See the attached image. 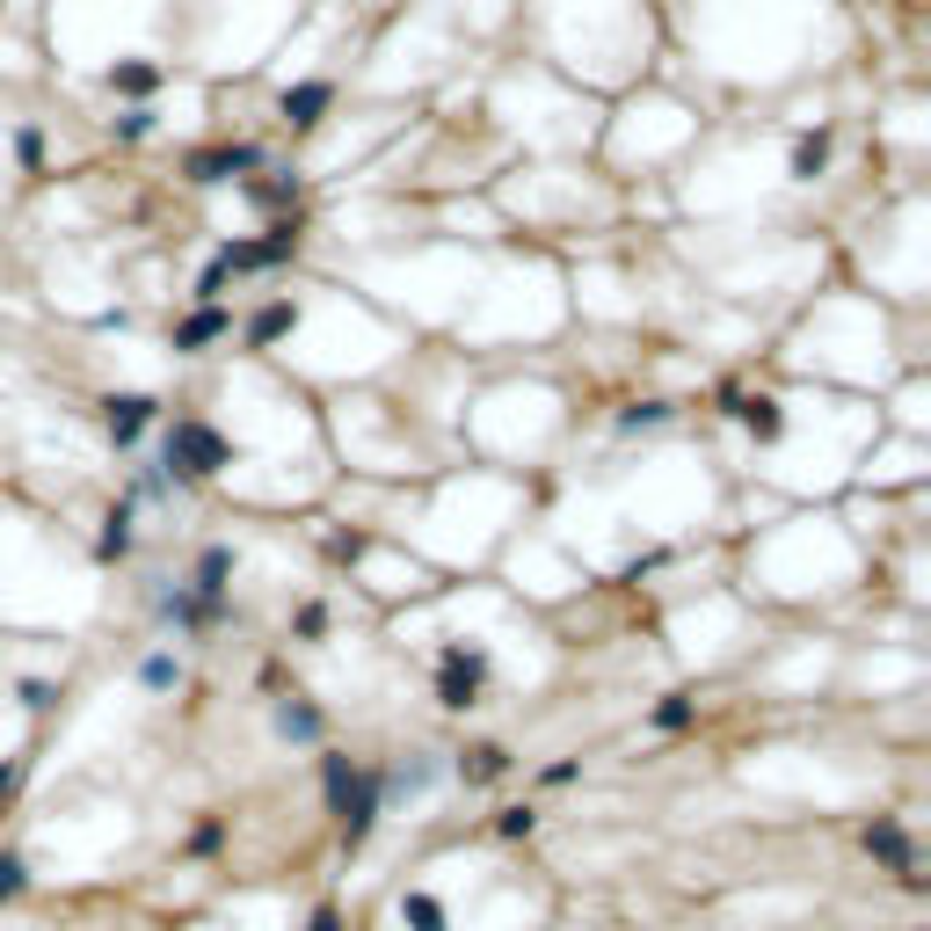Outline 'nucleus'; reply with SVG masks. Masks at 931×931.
Masks as SVG:
<instances>
[{
	"mask_svg": "<svg viewBox=\"0 0 931 931\" xmlns=\"http://www.w3.org/2000/svg\"><path fill=\"white\" fill-rule=\"evenodd\" d=\"M154 131V109H124L117 117V139H146Z\"/></svg>",
	"mask_w": 931,
	"mask_h": 931,
	"instance_id": "f3484780",
	"label": "nucleus"
},
{
	"mask_svg": "<svg viewBox=\"0 0 931 931\" xmlns=\"http://www.w3.org/2000/svg\"><path fill=\"white\" fill-rule=\"evenodd\" d=\"M241 190L255 197V204H269V211H277V204H292V197H299V176H247Z\"/></svg>",
	"mask_w": 931,
	"mask_h": 931,
	"instance_id": "f8f14e48",
	"label": "nucleus"
},
{
	"mask_svg": "<svg viewBox=\"0 0 931 931\" xmlns=\"http://www.w3.org/2000/svg\"><path fill=\"white\" fill-rule=\"evenodd\" d=\"M263 176V146H211V154H190V182L219 190V182H247Z\"/></svg>",
	"mask_w": 931,
	"mask_h": 931,
	"instance_id": "7ed1b4c3",
	"label": "nucleus"
},
{
	"mask_svg": "<svg viewBox=\"0 0 931 931\" xmlns=\"http://www.w3.org/2000/svg\"><path fill=\"white\" fill-rule=\"evenodd\" d=\"M736 415H742V430H750L757 444H779V430H786L779 401H764V393H736Z\"/></svg>",
	"mask_w": 931,
	"mask_h": 931,
	"instance_id": "0eeeda50",
	"label": "nucleus"
},
{
	"mask_svg": "<svg viewBox=\"0 0 931 931\" xmlns=\"http://www.w3.org/2000/svg\"><path fill=\"white\" fill-rule=\"evenodd\" d=\"M292 328H299V306H292V299H269L263 314L247 320V342H255V350H269V342H277V335H292Z\"/></svg>",
	"mask_w": 931,
	"mask_h": 931,
	"instance_id": "6e6552de",
	"label": "nucleus"
},
{
	"mask_svg": "<svg viewBox=\"0 0 931 931\" xmlns=\"http://www.w3.org/2000/svg\"><path fill=\"white\" fill-rule=\"evenodd\" d=\"M109 88H117V95H154L160 66H154V59H124V66H109Z\"/></svg>",
	"mask_w": 931,
	"mask_h": 931,
	"instance_id": "1a4fd4ad",
	"label": "nucleus"
},
{
	"mask_svg": "<svg viewBox=\"0 0 931 931\" xmlns=\"http://www.w3.org/2000/svg\"><path fill=\"white\" fill-rule=\"evenodd\" d=\"M655 422H663V408H626V415H618V430H655Z\"/></svg>",
	"mask_w": 931,
	"mask_h": 931,
	"instance_id": "6ab92c4d",
	"label": "nucleus"
},
{
	"mask_svg": "<svg viewBox=\"0 0 931 931\" xmlns=\"http://www.w3.org/2000/svg\"><path fill=\"white\" fill-rule=\"evenodd\" d=\"M176 677H182V663H176V655H146V663H139V685H146V691H168Z\"/></svg>",
	"mask_w": 931,
	"mask_h": 931,
	"instance_id": "4468645a",
	"label": "nucleus"
},
{
	"mask_svg": "<svg viewBox=\"0 0 931 931\" xmlns=\"http://www.w3.org/2000/svg\"><path fill=\"white\" fill-rule=\"evenodd\" d=\"M277 728H284V736H299V742H314L320 713H314V706H277Z\"/></svg>",
	"mask_w": 931,
	"mask_h": 931,
	"instance_id": "2eb2a0df",
	"label": "nucleus"
},
{
	"mask_svg": "<svg viewBox=\"0 0 931 931\" xmlns=\"http://www.w3.org/2000/svg\"><path fill=\"white\" fill-rule=\"evenodd\" d=\"M292 255H299V219H277L263 241H226L219 255H211V269L197 277V299L219 306L226 277H241V269H277V263H292Z\"/></svg>",
	"mask_w": 931,
	"mask_h": 931,
	"instance_id": "f257e3e1",
	"label": "nucleus"
},
{
	"mask_svg": "<svg viewBox=\"0 0 931 931\" xmlns=\"http://www.w3.org/2000/svg\"><path fill=\"white\" fill-rule=\"evenodd\" d=\"M691 721V699H663L655 706V728H685Z\"/></svg>",
	"mask_w": 931,
	"mask_h": 931,
	"instance_id": "a211bd4d",
	"label": "nucleus"
},
{
	"mask_svg": "<svg viewBox=\"0 0 931 931\" xmlns=\"http://www.w3.org/2000/svg\"><path fill=\"white\" fill-rule=\"evenodd\" d=\"M823 160H829V131H801V139H793V182H815Z\"/></svg>",
	"mask_w": 931,
	"mask_h": 931,
	"instance_id": "9d476101",
	"label": "nucleus"
},
{
	"mask_svg": "<svg viewBox=\"0 0 931 931\" xmlns=\"http://www.w3.org/2000/svg\"><path fill=\"white\" fill-rule=\"evenodd\" d=\"M328 103H335L328 81H299V88H284V95H277V117L292 124V131H314V124L328 117Z\"/></svg>",
	"mask_w": 931,
	"mask_h": 931,
	"instance_id": "20e7f679",
	"label": "nucleus"
},
{
	"mask_svg": "<svg viewBox=\"0 0 931 931\" xmlns=\"http://www.w3.org/2000/svg\"><path fill=\"white\" fill-rule=\"evenodd\" d=\"M226 328H233V314H226V306H197V314L176 328V350H190V357H197L204 342H219Z\"/></svg>",
	"mask_w": 931,
	"mask_h": 931,
	"instance_id": "423d86ee",
	"label": "nucleus"
},
{
	"mask_svg": "<svg viewBox=\"0 0 931 931\" xmlns=\"http://www.w3.org/2000/svg\"><path fill=\"white\" fill-rule=\"evenodd\" d=\"M154 393H109V401H103V422H109V437H117V444H131V437H139V430H146V422H154Z\"/></svg>",
	"mask_w": 931,
	"mask_h": 931,
	"instance_id": "39448f33",
	"label": "nucleus"
},
{
	"mask_svg": "<svg viewBox=\"0 0 931 931\" xmlns=\"http://www.w3.org/2000/svg\"><path fill=\"white\" fill-rule=\"evenodd\" d=\"M15 154H22V168H44V131H36V124L15 131Z\"/></svg>",
	"mask_w": 931,
	"mask_h": 931,
	"instance_id": "dca6fc26",
	"label": "nucleus"
},
{
	"mask_svg": "<svg viewBox=\"0 0 931 931\" xmlns=\"http://www.w3.org/2000/svg\"><path fill=\"white\" fill-rule=\"evenodd\" d=\"M458 772H466V779H502V772H510V750H502V742H480V750L458 757Z\"/></svg>",
	"mask_w": 931,
	"mask_h": 931,
	"instance_id": "9b49d317",
	"label": "nucleus"
},
{
	"mask_svg": "<svg viewBox=\"0 0 931 931\" xmlns=\"http://www.w3.org/2000/svg\"><path fill=\"white\" fill-rule=\"evenodd\" d=\"M219 466H226V437H219L211 422L182 415L176 430H168V474L176 480H211Z\"/></svg>",
	"mask_w": 931,
	"mask_h": 931,
	"instance_id": "f03ea898",
	"label": "nucleus"
},
{
	"mask_svg": "<svg viewBox=\"0 0 931 931\" xmlns=\"http://www.w3.org/2000/svg\"><path fill=\"white\" fill-rule=\"evenodd\" d=\"M117 553H131V502H117L103 525V561H117Z\"/></svg>",
	"mask_w": 931,
	"mask_h": 931,
	"instance_id": "ddd939ff",
	"label": "nucleus"
}]
</instances>
